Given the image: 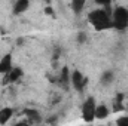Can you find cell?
<instances>
[{"mask_svg": "<svg viewBox=\"0 0 128 126\" xmlns=\"http://www.w3.org/2000/svg\"><path fill=\"white\" fill-rule=\"evenodd\" d=\"M109 6H110V3H104V7L96 9L88 13V21L97 31H104V30L113 28L112 27V12L113 10H110Z\"/></svg>", "mask_w": 128, "mask_h": 126, "instance_id": "6da1fadb", "label": "cell"}, {"mask_svg": "<svg viewBox=\"0 0 128 126\" xmlns=\"http://www.w3.org/2000/svg\"><path fill=\"white\" fill-rule=\"evenodd\" d=\"M112 27L118 31L128 28V9L125 6H118L112 12Z\"/></svg>", "mask_w": 128, "mask_h": 126, "instance_id": "7a4b0ae2", "label": "cell"}, {"mask_svg": "<svg viewBox=\"0 0 128 126\" xmlns=\"http://www.w3.org/2000/svg\"><path fill=\"white\" fill-rule=\"evenodd\" d=\"M96 108H97V102L92 96L86 98L84 105H82V117L85 122H92L96 119Z\"/></svg>", "mask_w": 128, "mask_h": 126, "instance_id": "3957f363", "label": "cell"}, {"mask_svg": "<svg viewBox=\"0 0 128 126\" xmlns=\"http://www.w3.org/2000/svg\"><path fill=\"white\" fill-rule=\"evenodd\" d=\"M70 83H72V86H73L78 92H84V89H85V86H86V83H88V79H86L79 70H74V71L72 73V76H70Z\"/></svg>", "mask_w": 128, "mask_h": 126, "instance_id": "277c9868", "label": "cell"}, {"mask_svg": "<svg viewBox=\"0 0 128 126\" xmlns=\"http://www.w3.org/2000/svg\"><path fill=\"white\" fill-rule=\"evenodd\" d=\"M14 68V64H12V54H6L2 57L0 60V74H9Z\"/></svg>", "mask_w": 128, "mask_h": 126, "instance_id": "5b68a950", "label": "cell"}, {"mask_svg": "<svg viewBox=\"0 0 128 126\" xmlns=\"http://www.w3.org/2000/svg\"><path fill=\"white\" fill-rule=\"evenodd\" d=\"M22 74H24L22 68H20V67H14V68H12V71H10L9 74H6V82L15 83V82H18V80L22 77Z\"/></svg>", "mask_w": 128, "mask_h": 126, "instance_id": "8992f818", "label": "cell"}, {"mask_svg": "<svg viewBox=\"0 0 128 126\" xmlns=\"http://www.w3.org/2000/svg\"><path fill=\"white\" fill-rule=\"evenodd\" d=\"M14 116V110L10 107H4L0 110V125H6Z\"/></svg>", "mask_w": 128, "mask_h": 126, "instance_id": "52a82bcc", "label": "cell"}, {"mask_svg": "<svg viewBox=\"0 0 128 126\" xmlns=\"http://www.w3.org/2000/svg\"><path fill=\"white\" fill-rule=\"evenodd\" d=\"M30 7V3L27 1V0H20V1H16L15 3V6H14V13L15 15H20V13H22V12H26L27 9Z\"/></svg>", "mask_w": 128, "mask_h": 126, "instance_id": "ba28073f", "label": "cell"}, {"mask_svg": "<svg viewBox=\"0 0 128 126\" xmlns=\"http://www.w3.org/2000/svg\"><path fill=\"white\" fill-rule=\"evenodd\" d=\"M109 108H107V105H104V104H97V108H96V119H106L107 116H109Z\"/></svg>", "mask_w": 128, "mask_h": 126, "instance_id": "9c48e42d", "label": "cell"}, {"mask_svg": "<svg viewBox=\"0 0 128 126\" xmlns=\"http://www.w3.org/2000/svg\"><path fill=\"white\" fill-rule=\"evenodd\" d=\"M113 79H115V76H113L112 71H104V73L101 74V83H103V86L110 85V83L113 82Z\"/></svg>", "mask_w": 128, "mask_h": 126, "instance_id": "30bf717a", "label": "cell"}, {"mask_svg": "<svg viewBox=\"0 0 128 126\" xmlns=\"http://www.w3.org/2000/svg\"><path fill=\"white\" fill-rule=\"evenodd\" d=\"M24 113H26V116H27L32 122H39V120H40V114H39V111H36V110L27 108Z\"/></svg>", "mask_w": 128, "mask_h": 126, "instance_id": "8fae6325", "label": "cell"}, {"mask_svg": "<svg viewBox=\"0 0 128 126\" xmlns=\"http://www.w3.org/2000/svg\"><path fill=\"white\" fill-rule=\"evenodd\" d=\"M85 1L84 0H74V1H72V9H73V12H76V13H80L82 12V9L85 7Z\"/></svg>", "mask_w": 128, "mask_h": 126, "instance_id": "7c38bea8", "label": "cell"}, {"mask_svg": "<svg viewBox=\"0 0 128 126\" xmlns=\"http://www.w3.org/2000/svg\"><path fill=\"white\" fill-rule=\"evenodd\" d=\"M122 99H124V95L119 94V95H118V98L115 99V111H119V110H122V107H124V104H122Z\"/></svg>", "mask_w": 128, "mask_h": 126, "instance_id": "4fadbf2b", "label": "cell"}, {"mask_svg": "<svg viewBox=\"0 0 128 126\" xmlns=\"http://www.w3.org/2000/svg\"><path fill=\"white\" fill-rule=\"evenodd\" d=\"M68 70L67 68H64L63 71H61V76H60V83H67L68 82V73H67Z\"/></svg>", "mask_w": 128, "mask_h": 126, "instance_id": "5bb4252c", "label": "cell"}, {"mask_svg": "<svg viewBox=\"0 0 128 126\" xmlns=\"http://www.w3.org/2000/svg\"><path fill=\"white\" fill-rule=\"evenodd\" d=\"M116 126H128V116H122L118 119L116 122Z\"/></svg>", "mask_w": 128, "mask_h": 126, "instance_id": "9a60e30c", "label": "cell"}, {"mask_svg": "<svg viewBox=\"0 0 128 126\" xmlns=\"http://www.w3.org/2000/svg\"><path fill=\"white\" fill-rule=\"evenodd\" d=\"M78 40H79L80 43H82V42H85V40H86V36H85V33H79V34H78Z\"/></svg>", "mask_w": 128, "mask_h": 126, "instance_id": "2e32d148", "label": "cell"}, {"mask_svg": "<svg viewBox=\"0 0 128 126\" xmlns=\"http://www.w3.org/2000/svg\"><path fill=\"white\" fill-rule=\"evenodd\" d=\"M14 126H32V123H28V122H18L16 125Z\"/></svg>", "mask_w": 128, "mask_h": 126, "instance_id": "e0dca14e", "label": "cell"}, {"mask_svg": "<svg viewBox=\"0 0 128 126\" xmlns=\"http://www.w3.org/2000/svg\"><path fill=\"white\" fill-rule=\"evenodd\" d=\"M52 12H54V10H52V9H51V7H48V9H46V13H49V15H51V13H52Z\"/></svg>", "mask_w": 128, "mask_h": 126, "instance_id": "ac0fdd59", "label": "cell"}, {"mask_svg": "<svg viewBox=\"0 0 128 126\" xmlns=\"http://www.w3.org/2000/svg\"><path fill=\"white\" fill-rule=\"evenodd\" d=\"M127 9H128V6H127Z\"/></svg>", "mask_w": 128, "mask_h": 126, "instance_id": "d6986e66", "label": "cell"}]
</instances>
